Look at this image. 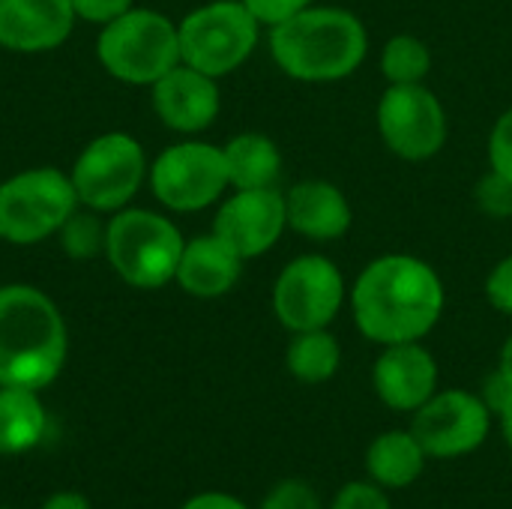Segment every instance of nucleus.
<instances>
[{
    "label": "nucleus",
    "mask_w": 512,
    "mask_h": 509,
    "mask_svg": "<svg viewBox=\"0 0 512 509\" xmlns=\"http://www.w3.org/2000/svg\"><path fill=\"white\" fill-rule=\"evenodd\" d=\"M243 3H246V9L261 21V27L270 30V27L282 24L285 18L303 12V9L312 6L315 0H243Z\"/></svg>",
    "instance_id": "nucleus-30"
},
{
    "label": "nucleus",
    "mask_w": 512,
    "mask_h": 509,
    "mask_svg": "<svg viewBox=\"0 0 512 509\" xmlns=\"http://www.w3.org/2000/svg\"><path fill=\"white\" fill-rule=\"evenodd\" d=\"M222 153L231 189H273L282 177V150L264 132H240Z\"/></svg>",
    "instance_id": "nucleus-19"
},
{
    "label": "nucleus",
    "mask_w": 512,
    "mask_h": 509,
    "mask_svg": "<svg viewBox=\"0 0 512 509\" xmlns=\"http://www.w3.org/2000/svg\"><path fill=\"white\" fill-rule=\"evenodd\" d=\"M273 63L300 84H336L351 78L366 54V24L342 6L312 3L303 12L270 27Z\"/></svg>",
    "instance_id": "nucleus-2"
},
{
    "label": "nucleus",
    "mask_w": 512,
    "mask_h": 509,
    "mask_svg": "<svg viewBox=\"0 0 512 509\" xmlns=\"http://www.w3.org/2000/svg\"><path fill=\"white\" fill-rule=\"evenodd\" d=\"M147 174L144 147L126 132H108L78 153L69 180L78 204L93 213H117L138 195Z\"/></svg>",
    "instance_id": "nucleus-8"
},
{
    "label": "nucleus",
    "mask_w": 512,
    "mask_h": 509,
    "mask_svg": "<svg viewBox=\"0 0 512 509\" xmlns=\"http://www.w3.org/2000/svg\"><path fill=\"white\" fill-rule=\"evenodd\" d=\"M378 399L402 414H414L438 393V363L423 342L384 345L372 369Z\"/></svg>",
    "instance_id": "nucleus-14"
},
{
    "label": "nucleus",
    "mask_w": 512,
    "mask_h": 509,
    "mask_svg": "<svg viewBox=\"0 0 512 509\" xmlns=\"http://www.w3.org/2000/svg\"><path fill=\"white\" fill-rule=\"evenodd\" d=\"M498 420H501V432H504V441H507V447L512 450V402L498 414Z\"/></svg>",
    "instance_id": "nucleus-36"
},
{
    "label": "nucleus",
    "mask_w": 512,
    "mask_h": 509,
    "mask_svg": "<svg viewBox=\"0 0 512 509\" xmlns=\"http://www.w3.org/2000/svg\"><path fill=\"white\" fill-rule=\"evenodd\" d=\"M357 330L375 345L423 342L441 321L447 288L438 270L405 252L369 261L348 288Z\"/></svg>",
    "instance_id": "nucleus-1"
},
{
    "label": "nucleus",
    "mask_w": 512,
    "mask_h": 509,
    "mask_svg": "<svg viewBox=\"0 0 512 509\" xmlns=\"http://www.w3.org/2000/svg\"><path fill=\"white\" fill-rule=\"evenodd\" d=\"M135 0H72L75 15L93 24H108L114 18H120L123 12L132 9Z\"/></svg>",
    "instance_id": "nucleus-31"
},
{
    "label": "nucleus",
    "mask_w": 512,
    "mask_h": 509,
    "mask_svg": "<svg viewBox=\"0 0 512 509\" xmlns=\"http://www.w3.org/2000/svg\"><path fill=\"white\" fill-rule=\"evenodd\" d=\"M378 69L387 84H426L432 72V48L414 33H396L384 42Z\"/></svg>",
    "instance_id": "nucleus-23"
},
{
    "label": "nucleus",
    "mask_w": 512,
    "mask_h": 509,
    "mask_svg": "<svg viewBox=\"0 0 512 509\" xmlns=\"http://www.w3.org/2000/svg\"><path fill=\"white\" fill-rule=\"evenodd\" d=\"M285 366L300 384H327L342 366V345L327 327L294 333L285 351Z\"/></svg>",
    "instance_id": "nucleus-22"
},
{
    "label": "nucleus",
    "mask_w": 512,
    "mask_h": 509,
    "mask_svg": "<svg viewBox=\"0 0 512 509\" xmlns=\"http://www.w3.org/2000/svg\"><path fill=\"white\" fill-rule=\"evenodd\" d=\"M150 189L174 213H198L216 204L231 189L222 147L207 141L168 147L150 168Z\"/></svg>",
    "instance_id": "nucleus-11"
},
{
    "label": "nucleus",
    "mask_w": 512,
    "mask_h": 509,
    "mask_svg": "<svg viewBox=\"0 0 512 509\" xmlns=\"http://www.w3.org/2000/svg\"><path fill=\"white\" fill-rule=\"evenodd\" d=\"M498 369L507 375L512 381V333L507 336V342H504V348H501V360H498Z\"/></svg>",
    "instance_id": "nucleus-35"
},
{
    "label": "nucleus",
    "mask_w": 512,
    "mask_h": 509,
    "mask_svg": "<svg viewBox=\"0 0 512 509\" xmlns=\"http://www.w3.org/2000/svg\"><path fill=\"white\" fill-rule=\"evenodd\" d=\"M483 402L489 405V411L492 414H501L507 405L512 402V381L501 372V369H495L489 378H486V384H483Z\"/></svg>",
    "instance_id": "nucleus-32"
},
{
    "label": "nucleus",
    "mask_w": 512,
    "mask_h": 509,
    "mask_svg": "<svg viewBox=\"0 0 512 509\" xmlns=\"http://www.w3.org/2000/svg\"><path fill=\"white\" fill-rule=\"evenodd\" d=\"M285 213H288V231L315 240L330 243L351 231L354 210L348 195L330 183V180H300L285 192Z\"/></svg>",
    "instance_id": "nucleus-17"
},
{
    "label": "nucleus",
    "mask_w": 512,
    "mask_h": 509,
    "mask_svg": "<svg viewBox=\"0 0 512 509\" xmlns=\"http://www.w3.org/2000/svg\"><path fill=\"white\" fill-rule=\"evenodd\" d=\"M96 54L108 75L135 87H153L165 72L183 63L177 24L162 12L135 6L102 24Z\"/></svg>",
    "instance_id": "nucleus-4"
},
{
    "label": "nucleus",
    "mask_w": 512,
    "mask_h": 509,
    "mask_svg": "<svg viewBox=\"0 0 512 509\" xmlns=\"http://www.w3.org/2000/svg\"><path fill=\"white\" fill-rule=\"evenodd\" d=\"M243 258L219 237V234H201L186 240L177 276L174 282L198 300H216L225 297L243 273Z\"/></svg>",
    "instance_id": "nucleus-18"
},
{
    "label": "nucleus",
    "mask_w": 512,
    "mask_h": 509,
    "mask_svg": "<svg viewBox=\"0 0 512 509\" xmlns=\"http://www.w3.org/2000/svg\"><path fill=\"white\" fill-rule=\"evenodd\" d=\"M60 234V246L69 258H93L99 252H105V237H108V222H99V216L93 213H72Z\"/></svg>",
    "instance_id": "nucleus-24"
},
{
    "label": "nucleus",
    "mask_w": 512,
    "mask_h": 509,
    "mask_svg": "<svg viewBox=\"0 0 512 509\" xmlns=\"http://www.w3.org/2000/svg\"><path fill=\"white\" fill-rule=\"evenodd\" d=\"M180 60L204 75L225 78L240 69L258 39L261 21L246 9L243 0H213L192 9L180 24Z\"/></svg>",
    "instance_id": "nucleus-6"
},
{
    "label": "nucleus",
    "mask_w": 512,
    "mask_h": 509,
    "mask_svg": "<svg viewBox=\"0 0 512 509\" xmlns=\"http://www.w3.org/2000/svg\"><path fill=\"white\" fill-rule=\"evenodd\" d=\"M375 120L384 147L405 162L435 159L450 135L447 108L429 84H387Z\"/></svg>",
    "instance_id": "nucleus-9"
},
{
    "label": "nucleus",
    "mask_w": 512,
    "mask_h": 509,
    "mask_svg": "<svg viewBox=\"0 0 512 509\" xmlns=\"http://www.w3.org/2000/svg\"><path fill=\"white\" fill-rule=\"evenodd\" d=\"M492 429V411L483 396L468 390H438L414 411L411 432L429 459H459L480 450Z\"/></svg>",
    "instance_id": "nucleus-12"
},
{
    "label": "nucleus",
    "mask_w": 512,
    "mask_h": 509,
    "mask_svg": "<svg viewBox=\"0 0 512 509\" xmlns=\"http://www.w3.org/2000/svg\"><path fill=\"white\" fill-rule=\"evenodd\" d=\"M288 231L285 192L273 189H234L216 210L213 234H219L243 261L267 255Z\"/></svg>",
    "instance_id": "nucleus-13"
},
{
    "label": "nucleus",
    "mask_w": 512,
    "mask_h": 509,
    "mask_svg": "<svg viewBox=\"0 0 512 509\" xmlns=\"http://www.w3.org/2000/svg\"><path fill=\"white\" fill-rule=\"evenodd\" d=\"M426 450L420 447V441L414 438V432H384L378 435L369 450H366V471L372 477V483H378L381 489H408L411 483L420 480L423 468H426Z\"/></svg>",
    "instance_id": "nucleus-20"
},
{
    "label": "nucleus",
    "mask_w": 512,
    "mask_h": 509,
    "mask_svg": "<svg viewBox=\"0 0 512 509\" xmlns=\"http://www.w3.org/2000/svg\"><path fill=\"white\" fill-rule=\"evenodd\" d=\"M0 509H15V507H0Z\"/></svg>",
    "instance_id": "nucleus-37"
},
{
    "label": "nucleus",
    "mask_w": 512,
    "mask_h": 509,
    "mask_svg": "<svg viewBox=\"0 0 512 509\" xmlns=\"http://www.w3.org/2000/svg\"><path fill=\"white\" fill-rule=\"evenodd\" d=\"M78 210L69 174L57 168H30L0 183V240L15 246L39 243L63 228Z\"/></svg>",
    "instance_id": "nucleus-7"
},
{
    "label": "nucleus",
    "mask_w": 512,
    "mask_h": 509,
    "mask_svg": "<svg viewBox=\"0 0 512 509\" xmlns=\"http://www.w3.org/2000/svg\"><path fill=\"white\" fill-rule=\"evenodd\" d=\"M486 300L492 309L512 318V252L504 255L486 276Z\"/></svg>",
    "instance_id": "nucleus-29"
},
{
    "label": "nucleus",
    "mask_w": 512,
    "mask_h": 509,
    "mask_svg": "<svg viewBox=\"0 0 512 509\" xmlns=\"http://www.w3.org/2000/svg\"><path fill=\"white\" fill-rule=\"evenodd\" d=\"M258 509H321L315 489L303 480H282L267 492Z\"/></svg>",
    "instance_id": "nucleus-26"
},
{
    "label": "nucleus",
    "mask_w": 512,
    "mask_h": 509,
    "mask_svg": "<svg viewBox=\"0 0 512 509\" xmlns=\"http://www.w3.org/2000/svg\"><path fill=\"white\" fill-rule=\"evenodd\" d=\"M330 509H393L390 498L384 495V489L378 483H348L336 492L333 507Z\"/></svg>",
    "instance_id": "nucleus-28"
},
{
    "label": "nucleus",
    "mask_w": 512,
    "mask_h": 509,
    "mask_svg": "<svg viewBox=\"0 0 512 509\" xmlns=\"http://www.w3.org/2000/svg\"><path fill=\"white\" fill-rule=\"evenodd\" d=\"M180 228L153 210H117L108 222L105 255L114 273L141 291H156L174 282L183 255Z\"/></svg>",
    "instance_id": "nucleus-5"
},
{
    "label": "nucleus",
    "mask_w": 512,
    "mask_h": 509,
    "mask_svg": "<svg viewBox=\"0 0 512 509\" xmlns=\"http://www.w3.org/2000/svg\"><path fill=\"white\" fill-rule=\"evenodd\" d=\"M345 300V276L327 255H297L273 282V315L291 333L330 327Z\"/></svg>",
    "instance_id": "nucleus-10"
},
{
    "label": "nucleus",
    "mask_w": 512,
    "mask_h": 509,
    "mask_svg": "<svg viewBox=\"0 0 512 509\" xmlns=\"http://www.w3.org/2000/svg\"><path fill=\"white\" fill-rule=\"evenodd\" d=\"M39 509H93L81 492H54Z\"/></svg>",
    "instance_id": "nucleus-34"
},
{
    "label": "nucleus",
    "mask_w": 512,
    "mask_h": 509,
    "mask_svg": "<svg viewBox=\"0 0 512 509\" xmlns=\"http://www.w3.org/2000/svg\"><path fill=\"white\" fill-rule=\"evenodd\" d=\"M489 168L512 180V108H507L489 132Z\"/></svg>",
    "instance_id": "nucleus-27"
},
{
    "label": "nucleus",
    "mask_w": 512,
    "mask_h": 509,
    "mask_svg": "<svg viewBox=\"0 0 512 509\" xmlns=\"http://www.w3.org/2000/svg\"><path fill=\"white\" fill-rule=\"evenodd\" d=\"M180 509H249L240 498L225 495V492H201L195 498H189Z\"/></svg>",
    "instance_id": "nucleus-33"
},
{
    "label": "nucleus",
    "mask_w": 512,
    "mask_h": 509,
    "mask_svg": "<svg viewBox=\"0 0 512 509\" xmlns=\"http://www.w3.org/2000/svg\"><path fill=\"white\" fill-rule=\"evenodd\" d=\"M48 429V414L39 390L0 384V456H21L39 447Z\"/></svg>",
    "instance_id": "nucleus-21"
},
{
    "label": "nucleus",
    "mask_w": 512,
    "mask_h": 509,
    "mask_svg": "<svg viewBox=\"0 0 512 509\" xmlns=\"http://www.w3.org/2000/svg\"><path fill=\"white\" fill-rule=\"evenodd\" d=\"M75 18L72 0H0V45L21 54L60 48Z\"/></svg>",
    "instance_id": "nucleus-16"
},
{
    "label": "nucleus",
    "mask_w": 512,
    "mask_h": 509,
    "mask_svg": "<svg viewBox=\"0 0 512 509\" xmlns=\"http://www.w3.org/2000/svg\"><path fill=\"white\" fill-rule=\"evenodd\" d=\"M150 90H153L156 117L174 132L195 135L204 132L219 117V105H222L219 78L204 75L186 63H177Z\"/></svg>",
    "instance_id": "nucleus-15"
},
{
    "label": "nucleus",
    "mask_w": 512,
    "mask_h": 509,
    "mask_svg": "<svg viewBox=\"0 0 512 509\" xmlns=\"http://www.w3.org/2000/svg\"><path fill=\"white\" fill-rule=\"evenodd\" d=\"M474 204L483 216L489 219H512V180L498 174V171H486L477 186H474Z\"/></svg>",
    "instance_id": "nucleus-25"
},
{
    "label": "nucleus",
    "mask_w": 512,
    "mask_h": 509,
    "mask_svg": "<svg viewBox=\"0 0 512 509\" xmlns=\"http://www.w3.org/2000/svg\"><path fill=\"white\" fill-rule=\"evenodd\" d=\"M69 357V333L54 300L33 285L0 288V384L45 390Z\"/></svg>",
    "instance_id": "nucleus-3"
}]
</instances>
